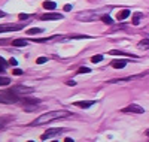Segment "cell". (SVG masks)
I'll return each mask as SVG.
<instances>
[{"mask_svg":"<svg viewBox=\"0 0 149 142\" xmlns=\"http://www.w3.org/2000/svg\"><path fill=\"white\" fill-rule=\"evenodd\" d=\"M64 132V129L63 127H54V129H48V130L40 136V139L42 141H46V139H52V138H55L57 135H60V133H63Z\"/></svg>","mask_w":149,"mask_h":142,"instance_id":"277c9868","label":"cell"},{"mask_svg":"<svg viewBox=\"0 0 149 142\" xmlns=\"http://www.w3.org/2000/svg\"><path fill=\"white\" fill-rule=\"evenodd\" d=\"M12 45H14V46H26L27 42L24 41V39H15L14 42H12Z\"/></svg>","mask_w":149,"mask_h":142,"instance_id":"e0dca14e","label":"cell"},{"mask_svg":"<svg viewBox=\"0 0 149 142\" xmlns=\"http://www.w3.org/2000/svg\"><path fill=\"white\" fill-rule=\"evenodd\" d=\"M12 120H14L12 115H3V117H0V129H5Z\"/></svg>","mask_w":149,"mask_h":142,"instance_id":"8fae6325","label":"cell"},{"mask_svg":"<svg viewBox=\"0 0 149 142\" xmlns=\"http://www.w3.org/2000/svg\"><path fill=\"white\" fill-rule=\"evenodd\" d=\"M42 32H43L42 29H29L27 34H37V33H42Z\"/></svg>","mask_w":149,"mask_h":142,"instance_id":"ffe728a7","label":"cell"},{"mask_svg":"<svg viewBox=\"0 0 149 142\" xmlns=\"http://www.w3.org/2000/svg\"><path fill=\"white\" fill-rule=\"evenodd\" d=\"M130 15H131L130 9H122V11L119 12V14L116 15V20H118V21H124V20H127Z\"/></svg>","mask_w":149,"mask_h":142,"instance_id":"4fadbf2b","label":"cell"},{"mask_svg":"<svg viewBox=\"0 0 149 142\" xmlns=\"http://www.w3.org/2000/svg\"><path fill=\"white\" fill-rule=\"evenodd\" d=\"M12 73H14V75H17V76H19V75H22V70H21V69H15V70L12 72Z\"/></svg>","mask_w":149,"mask_h":142,"instance_id":"4316f807","label":"cell"},{"mask_svg":"<svg viewBox=\"0 0 149 142\" xmlns=\"http://www.w3.org/2000/svg\"><path fill=\"white\" fill-rule=\"evenodd\" d=\"M70 9H72V5H66V6H64V11H66V12L70 11Z\"/></svg>","mask_w":149,"mask_h":142,"instance_id":"f546056e","label":"cell"},{"mask_svg":"<svg viewBox=\"0 0 149 142\" xmlns=\"http://www.w3.org/2000/svg\"><path fill=\"white\" fill-rule=\"evenodd\" d=\"M10 90H12V91H14L15 94H18V96H22V94H27V93H33V91H34L33 87H24V85L10 87Z\"/></svg>","mask_w":149,"mask_h":142,"instance_id":"5b68a950","label":"cell"},{"mask_svg":"<svg viewBox=\"0 0 149 142\" xmlns=\"http://www.w3.org/2000/svg\"><path fill=\"white\" fill-rule=\"evenodd\" d=\"M127 63L128 60H113L112 61V67H115V69H124L127 66Z\"/></svg>","mask_w":149,"mask_h":142,"instance_id":"7c38bea8","label":"cell"},{"mask_svg":"<svg viewBox=\"0 0 149 142\" xmlns=\"http://www.w3.org/2000/svg\"><path fill=\"white\" fill-rule=\"evenodd\" d=\"M0 64H2V66H6V60L3 57H0Z\"/></svg>","mask_w":149,"mask_h":142,"instance_id":"f1b7e54d","label":"cell"},{"mask_svg":"<svg viewBox=\"0 0 149 142\" xmlns=\"http://www.w3.org/2000/svg\"><path fill=\"white\" fill-rule=\"evenodd\" d=\"M18 99H19V96L15 94L10 88L6 90V91L0 93V103H8V105H9V103H17Z\"/></svg>","mask_w":149,"mask_h":142,"instance_id":"3957f363","label":"cell"},{"mask_svg":"<svg viewBox=\"0 0 149 142\" xmlns=\"http://www.w3.org/2000/svg\"><path fill=\"white\" fill-rule=\"evenodd\" d=\"M42 21H51V20H63V15L60 14H45L40 17Z\"/></svg>","mask_w":149,"mask_h":142,"instance_id":"30bf717a","label":"cell"},{"mask_svg":"<svg viewBox=\"0 0 149 142\" xmlns=\"http://www.w3.org/2000/svg\"><path fill=\"white\" fill-rule=\"evenodd\" d=\"M72 112L70 111H64V109H60V111H51V112H46L40 117H37L30 126H42L45 123H49L52 120H58V118H66V117H70Z\"/></svg>","mask_w":149,"mask_h":142,"instance_id":"6da1fadb","label":"cell"},{"mask_svg":"<svg viewBox=\"0 0 149 142\" xmlns=\"http://www.w3.org/2000/svg\"><path fill=\"white\" fill-rule=\"evenodd\" d=\"M3 69H5V66H2V64H0V73L3 72Z\"/></svg>","mask_w":149,"mask_h":142,"instance_id":"1f68e13d","label":"cell"},{"mask_svg":"<svg viewBox=\"0 0 149 142\" xmlns=\"http://www.w3.org/2000/svg\"><path fill=\"white\" fill-rule=\"evenodd\" d=\"M19 29H21L19 25H15V24H5V25H0V33L2 32H17Z\"/></svg>","mask_w":149,"mask_h":142,"instance_id":"9c48e42d","label":"cell"},{"mask_svg":"<svg viewBox=\"0 0 149 142\" xmlns=\"http://www.w3.org/2000/svg\"><path fill=\"white\" fill-rule=\"evenodd\" d=\"M73 105H74V106H79V108H82V109H88V108H91L93 105H95V100H82V102H74Z\"/></svg>","mask_w":149,"mask_h":142,"instance_id":"52a82bcc","label":"cell"},{"mask_svg":"<svg viewBox=\"0 0 149 142\" xmlns=\"http://www.w3.org/2000/svg\"><path fill=\"white\" fill-rule=\"evenodd\" d=\"M2 17H5V14H3V12H0V18H2Z\"/></svg>","mask_w":149,"mask_h":142,"instance_id":"d6a6232c","label":"cell"},{"mask_svg":"<svg viewBox=\"0 0 149 142\" xmlns=\"http://www.w3.org/2000/svg\"><path fill=\"white\" fill-rule=\"evenodd\" d=\"M9 84H10L9 78H3V76H0V85H9Z\"/></svg>","mask_w":149,"mask_h":142,"instance_id":"44dd1931","label":"cell"},{"mask_svg":"<svg viewBox=\"0 0 149 142\" xmlns=\"http://www.w3.org/2000/svg\"><path fill=\"white\" fill-rule=\"evenodd\" d=\"M102 60H103V56H100V54H98V56H94V57L91 58L93 63H100Z\"/></svg>","mask_w":149,"mask_h":142,"instance_id":"603a6c76","label":"cell"},{"mask_svg":"<svg viewBox=\"0 0 149 142\" xmlns=\"http://www.w3.org/2000/svg\"><path fill=\"white\" fill-rule=\"evenodd\" d=\"M8 63L10 64V66H14V67H15V66H18V61H17L15 58H9V61H8Z\"/></svg>","mask_w":149,"mask_h":142,"instance_id":"484cf974","label":"cell"},{"mask_svg":"<svg viewBox=\"0 0 149 142\" xmlns=\"http://www.w3.org/2000/svg\"><path fill=\"white\" fill-rule=\"evenodd\" d=\"M146 135H148V138H149V129H148V130H146Z\"/></svg>","mask_w":149,"mask_h":142,"instance_id":"836d02e7","label":"cell"},{"mask_svg":"<svg viewBox=\"0 0 149 142\" xmlns=\"http://www.w3.org/2000/svg\"><path fill=\"white\" fill-rule=\"evenodd\" d=\"M110 11H112V6H106V8L97 9V11H85V12L78 14L76 18L79 21H94V20H98V18H102L103 15L109 14Z\"/></svg>","mask_w":149,"mask_h":142,"instance_id":"7a4b0ae2","label":"cell"},{"mask_svg":"<svg viewBox=\"0 0 149 142\" xmlns=\"http://www.w3.org/2000/svg\"><path fill=\"white\" fill-rule=\"evenodd\" d=\"M122 112H134V114H143V112H145V109H143L142 106H139V105H130V106H127V108H124V109H122Z\"/></svg>","mask_w":149,"mask_h":142,"instance_id":"ba28073f","label":"cell"},{"mask_svg":"<svg viewBox=\"0 0 149 142\" xmlns=\"http://www.w3.org/2000/svg\"><path fill=\"white\" fill-rule=\"evenodd\" d=\"M109 54H112V56H127V57H133V58H136L134 54H128V53H125V51H118V49H112V51H109Z\"/></svg>","mask_w":149,"mask_h":142,"instance_id":"5bb4252c","label":"cell"},{"mask_svg":"<svg viewBox=\"0 0 149 142\" xmlns=\"http://www.w3.org/2000/svg\"><path fill=\"white\" fill-rule=\"evenodd\" d=\"M137 46H139L140 49H146V48H149V39H143L142 42L137 44Z\"/></svg>","mask_w":149,"mask_h":142,"instance_id":"ac0fdd59","label":"cell"},{"mask_svg":"<svg viewBox=\"0 0 149 142\" xmlns=\"http://www.w3.org/2000/svg\"><path fill=\"white\" fill-rule=\"evenodd\" d=\"M142 17H143V15H142V14H140V12H136V14H134V15H133V24H134V25H137V24H139V21H140V18H142Z\"/></svg>","mask_w":149,"mask_h":142,"instance_id":"2e32d148","label":"cell"},{"mask_svg":"<svg viewBox=\"0 0 149 142\" xmlns=\"http://www.w3.org/2000/svg\"><path fill=\"white\" fill-rule=\"evenodd\" d=\"M102 20H103V22H106V24H112V22H113V20H112L107 14H106V15H103V17H102Z\"/></svg>","mask_w":149,"mask_h":142,"instance_id":"7402d4cb","label":"cell"},{"mask_svg":"<svg viewBox=\"0 0 149 142\" xmlns=\"http://www.w3.org/2000/svg\"><path fill=\"white\" fill-rule=\"evenodd\" d=\"M67 85H76V82H74V81H69Z\"/></svg>","mask_w":149,"mask_h":142,"instance_id":"4dcf8cb0","label":"cell"},{"mask_svg":"<svg viewBox=\"0 0 149 142\" xmlns=\"http://www.w3.org/2000/svg\"><path fill=\"white\" fill-rule=\"evenodd\" d=\"M26 105H36V103H40V99H24Z\"/></svg>","mask_w":149,"mask_h":142,"instance_id":"d6986e66","label":"cell"},{"mask_svg":"<svg viewBox=\"0 0 149 142\" xmlns=\"http://www.w3.org/2000/svg\"><path fill=\"white\" fill-rule=\"evenodd\" d=\"M43 8H45V9H49V11H52V9L57 8V3H55V2H45V3H43Z\"/></svg>","mask_w":149,"mask_h":142,"instance_id":"9a60e30c","label":"cell"},{"mask_svg":"<svg viewBox=\"0 0 149 142\" xmlns=\"http://www.w3.org/2000/svg\"><path fill=\"white\" fill-rule=\"evenodd\" d=\"M27 18H29L27 14H21V15H19V20H21V21H22V20H27Z\"/></svg>","mask_w":149,"mask_h":142,"instance_id":"83f0119b","label":"cell"},{"mask_svg":"<svg viewBox=\"0 0 149 142\" xmlns=\"http://www.w3.org/2000/svg\"><path fill=\"white\" fill-rule=\"evenodd\" d=\"M145 73H139V75H131V76H127V78H118V79H110L109 82L110 84H118V82H127V81H133V79H139V78H143Z\"/></svg>","mask_w":149,"mask_h":142,"instance_id":"8992f818","label":"cell"},{"mask_svg":"<svg viewBox=\"0 0 149 142\" xmlns=\"http://www.w3.org/2000/svg\"><path fill=\"white\" fill-rule=\"evenodd\" d=\"M90 72H91L90 67H81V69L78 70V73H90Z\"/></svg>","mask_w":149,"mask_h":142,"instance_id":"d4e9b609","label":"cell"},{"mask_svg":"<svg viewBox=\"0 0 149 142\" xmlns=\"http://www.w3.org/2000/svg\"><path fill=\"white\" fill-rule=\"evenodd\" d=\"M46 61H48L46 57H39V58H36V63H37V64H43V63H46Z\"/></svg>","mask_w":149,"mask_h":142,"instance_id":"cb8c5ba5","label":"cell"}]
</instances>
